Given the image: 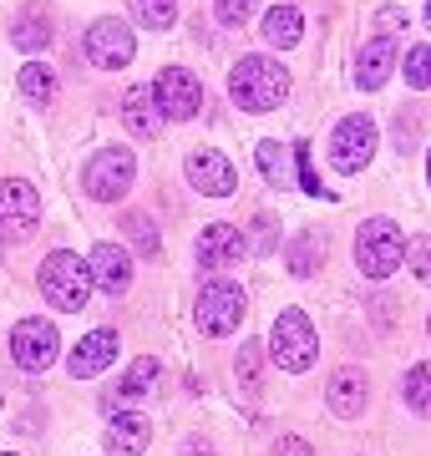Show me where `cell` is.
Instances as JSON below:
<instances>
[{
    "instance_id": "6da1fadb",
    "label": "cell",
    "mask_w": 431,
    "mask_h": 456,
    "mask_svg": "<svg viewBox=\"0 0 431 456\" xmlns=\"http://www.w3.org/2000/svg\"><path fill=\"white\" fill-rule=\"evenodd\" d=\"M229 97L244 107V112H274L284 97H289V71H284L274 56H244V61L229 71Z\"/></svg>"
},
{
    "instance_id": "7a4b0ae2",
    "label": "cell",
    "mask_w": 431,
    "mask_h": 456,
    "mask_svg": "<svg viewBox=\"0 0 431 456\" xmlns=\"http://www.w3.org/2000/svg\"><path fill=\"white\" fill-rule=\"evenodd\" d=\"M92 264H82L77 254L56 248L46 264H41V294H46L51 310H67V314H82L86 299H92Z\"/></svg>"
},
{
    "instance_id": "3957f363",
    "label": "cell",
    "mask_w": 431,
    "mask_h": 456,
    "mask_svg": "<svg viewBox=\"0 0 431 456\" xmlns=\"http://www.w3.org/2000/svg\"><path fill=\"white\" fill-rule=\"evenodd\" d=\"M401 259H406V239L391 218H365L355 228V264H361L365 279H386L396 274Z\"/></svg>"
},
{
    "instance_id": "277c9868",
    "label": "cell",
    "mask_w": 431,
    "mask_h": 456,
    "mask_svg": "<svg viewBox=\"0 0 431 456\" xmlns=\"http://www.w3.org/2000/svg\"><path fill=\"white\" fill-rule=\"evenodd\" d=\"M269 350H274V365L289 370V375H299V370L315 365L320 340H315V325L305 320V310H284L280 320H274V330H269Z\"/></svg>"
},
{
    "instance_id": "5b68a950",
    "label": "cell",
    "mask_w": 431,
    "mask_h": 456,
    "mask_svg": "<svg viewBox=\"0 0 431 456\" xmlns=\"http://www.w3.org/2000/svg\"><path fill=\"white\" fill-rule=\"evenodd\" d=\"M133 178H137L133 147H102L97 158L82 167V188H86V198H97V203L122 198L127 188H133Z\"/></svg>"
},
{
    "instance_id": "8992f818",
    "label": "cell",
    "mask_w": 431,
    "mask_h": 456,
    "mask_svg": "<svg viewBox=\"0 0 431 456\" xmlns=\"http://www.w3.org/2000/svg\"><path fill=\"white\" fill-rule=\"evenodd\" d=\"M41 224V193L26 178H0V244H26Z\"/></svg>"
},
{
    "instance_id": "52a82bcc",
    "label": "cell",
    "mask_w": 431,
    "mask_h": 456,
    "mask_svg": "<svg viewBox=\"0 0 431 456\" xmlns=\"http://www.w3.org/2000/svg\"><path fill=\"white\" fill-rule=\"evenodd\" d=\"M370 158H376V122H370L365 112L340 117L335 132H330V163H335V173H361Z\"/></svg>"
},
{
    "instance_id": "ba28073f",
    "label": "cell",
    "mask_w": 431,
    "mask_h": 456,
    "mask_svg": "<svg viewBox=\"0 0 431 456\" xmlns=\"http://www.w3.org/2000/svg\"><path fill=\"white\" fill-rule=\"evenodd\" d=\"M244 314H249V299H244L239 284H229V279L203 284V294H199V330L203 335H233V330L244 325Z\"/></svg>"
},
{
    "instance_id": "9c48e42d",
    "label": "cell",
    "mask_w": 431,
    "mask_h": 456,
    "mask_svg": "<svg viewBox=\"0 0 431 456\" xmlns=\"http://www.w3.org/2000/svg\"><path fill=\"white\" fill-rule=\"evenodd\" d=\"M82 51H86V61H92V66H102V71H117V66L133 61V51H137L133 26H122L117 16L92 20V26H86V36H82Z\"/></svg>"
},
{
    "instance_id": "30bf717a",
    "label": "cell",
    "mask_w": 431,
    "mask_h": 456,
    "mask_svg": "<svg viewBox=\"0 0 431 456\" xmlns=\"http://www.w3.org/2000/svg\"><path fill=\"white\" fill-rule=\"evenodd\" d=\"M56 350H61V335H56V325L41 320V314H31V320H20V325L11 330V360H16L20 370L41 375L51 360H56Z\"/></svg>"
},
{
    "instance_id": "8fae6325",
    "label": "cell",
    "mask_w": 431,
    "mask_h": 456,
    "mask_svg": "<svg viewBox=\"0 0 431 456\" xmlns=\"http://www.w3.org/2000/svg\"><path fill=\"white\" fill-rule=\"evenodd\" d=\"M152 92H158V107H163L167 122H188V117H199V107H203V82L188 66H163L158 82H152Z\"/></svg>"
},
{
    "instance_id": "7c38bea8",
    "label": "cell",
    "mask_w": 431,
    "mask_h": 456,
    "mask_svg": "<svg viewBox=\"0 0 431 456\" xmlns=\"http://www.w3.org/2000/svg\"><path fill=\"white\" fill-rule=\"evenodd\" d=\"M183 173H188V183H193L199 193H208V198H229L233 188H239L229 158L214 152V147H193V152L183 158Z\"/></svg>"
},
{
    "instance_id": "4fadbf2b",
    "label": "cell",
    "mask_w": 431,
    "mask_h": 456,
    "mask_svg": "<svg viewBox=\"0 0 431 456\" xmlns=\"http://www.w3.org/2000/svg\"><path fill=\"white\" fill-rule=\"evenodd\" d=\"M117 350H122L117 330H92V335H82V340H77V350L67 355V370L77 375V380H86V375L107 370V365L117 360Z\"/></svg>"
},
{
    "instance_id": "5bb4252c",
    "label": "cell",
    "mask_w": 431,
    "mask_h": 456,
    "mask_svg": "<svg viewBox=\"0 0 431 456\" xmlns=\"http://www.w3.org/2000/svg\"><path fill=\"white\" fill-rule=\"evenodd\" d=\"M163 107H158V92L152 86H127L122 92V127L133 137H158L163 132Z\"/></svg>"
},
{
    "instance_id": "9a60e30c",
    "label": "cell",
    "mask_w": 431,
    "mask_h": 456,
    "mask_svg": "<svg viewBox=\"0 0 431 456\" xmlns=\"http://www.w3.org/2000/svg\"><path fill=\"white\" fill-rule=\"evenodd\" d=\"M396 66H401L396 41H391V36H376V41H365V51L355 56V86L376 92V86L391 82V71H396Z\"/></svg>"
},
{
    "instance_id": "2e32d148",
    "label": "cell",
    "mask_w": 431,
    "mask_h": 456,
    "mask_svg": "<svg viewBox=\"0 0 431 456\" xmlns=\"http://www.w3.org/2000/svg\"><path fill=\"white\" fill-rule=\"evenodd\" d=\"M244 233H239V228L233 224H208L199 233V264L203 269H229L233 259H244Z\"/></svg>"
},
{
    "instance_id": "e0dca14e",
    "label": "cell",
    "mask_w": 431,
    "mask_h": 456,
    "mask_svg": "<svg viewBox=\"0 0 431 456\" xmlns=\"http://www.w3.org/2000/svg\"><path fill=\"white\" fill-rule=\"evenodd\" d=\"M92 279H97V289H107V294H122L127 284H133V259L122 254L117 244H97L92 248Z\"/></svg>"
},
{
    "instance_id": "ac0fdd59",
    "label": "cell",
    "mask_w": 431,
    "mask_h": 456,
    "mask_svg": "<svg viewBox=\"0 0 431 456\" xmlns=\"http://www.w3.org/2000/svg\"><path fill=\"white\" fill-rule=\"evenodd\" d=\"M325 406L335 411V416H361L365 411V370H335L330 375V386H325Z\"/></svg>"
},
{
    "instance_id": "d6986e66",
    "label": "cell",
    "mask_w": 431,
    "mask_h": 456,
    "mask_svg": "<svg viewBox=\"0 0 431 456\" xmlns=\"http://www.w3.org/2000/svg\"><path fill=\"white\" fill-rule=\"evenodd\" d=\"M148 441H152L148 416H112V426H107V452H117V456L148 452Z\"/></svg>"
},
{
    "instance_id": "ffe728a7",
    "label": "cell",
    "mask_w": 431,
    "mask_h": 456,
    "mask_svg": "<svg viewBox=\"0 0 431 456\" xmlns=\"http://www.w3.org/2000/svg\"><path fill=\"white\" fill-rule=\"evenodd\" d=\"M259 31H264V41L274 51H289V46H299V36H305V16H299V5H274Z\"/></svg>"
},
{
    "instance_id": "44dd1931",
    "label": "cell",
    "mask_w": 431,
    "mask_h": 456,
    "mask_svg": "<svg viewBox=\"0 0 431 456\" xmlns=\"http://www.w3.org/2000/svg\"><path fill=\"white\" fill-rule=\"evenodd\" d=\"M158 370H163V365H158V355H137V360H133V370L122 375V386L107 395V411H117L122 401H137V395H148V386L158 380Z\"/></svg>"
},
{
    "instance_id": "7402d4cb",
    "label": "cell",
    "mask_w": 431,
    "mask_h": 456,
    "mask_svg": "<svg viewBox=\"0 0 431 456\" xmlns=\"http://www.w3.org/2000/svg\"><path fill=\"white\" fill-rule=\"evenodd\" d=\"M20 97L31 102V107H51V97H56V77H51V66H41V61L20 66Z\"/></svg>"
},
{
    "instance_id": "603a6c76",
    "label": "cell",
    "mask_w": 431,
    "mask_h": 456,
    "mask_svg": "<svg viewBox=\"0 0 431 456\" xmlns=\"http://www.w3.org/2000/svg\"><path fill=\"white\" fill-rule=\"evenodd\" d=\"M320 254H325V239H320L315 228H305V233H299L295 244H289V254H284V259H289V274H315V264H320Z\"/></svg>"
},
{
    "instance_id": "cb8c5ba5",
    "label": "cell",
    "mask_w": 431,
    "mask_h": 456,
    "mask_svg": "<svg viewBox=\"0 0 431 456\" xmlns=\"http://www.w3.org/2000/svg\"><path fill=\"white\" fill-rule=\"evenodd\" d=\"M254 158H259V173H264L274 188H289V152H284V142L264 137V142L254 147Z\"/></svg>"
},
{
    "instance_id": "d4e9b609",
    "label": "cell",
    "mask_w": 431,
    "mask_h": 456,
    "mask_svg": "<svg viewBox=\"0 0 431 456\" xmlns=\"http://www.w3.org/2000/svg\"><path fill=\"white\" fill-rule=\"evenodd\" d=\"M401 395H406V406H411L416 416H431V360H427V365H411V370H406V380H401Z\"/></svg>"
},
{
    "instance_id": "484cf974",
    "label": "cell",
    "mask_w": 431,
    "mask_h": 456,
    "mask_svg": "<svg viewBox=\"0 0 431 456\" xmlns=\"http://www.w3.org/2000/svg\"><path fill=\"white\" fill-rule=\"evenodd\" d=\"M11 41H16L20 51H46V41H51V26H46V16H36V11H26V16L16 20V31H11Z\"/></svg>"
},
{
    "instance_id": "4316f807",
    "label": "cell",
    "mask_w": 431,
    "mask_h": 456,
    "mask_svg": "<svg viewBox=\"0 0 431 456\" xmlns=\"http://www.w3.org/2000/svg\"><path fill=\"white\" fill-rule=\"evenodd\" d=\"M122 228H127V239H133V248L137 254H158V248H163V239H158V228H152V218L148 213H127V218H122Z\"/></svg>"
},
{
    "instance_id": "83f0119b",
    "label": "cell",
    "mask_w": 431,
    "mask_h": 456,
    "mask_svg": "<svg viewBox=\"0 0 431 456\" xmlns=\"http://www.w3.org/2000/svg\"><path fill=\"white\" fill-rule=\"evenodd\" d=\"M173 0H133V26H152V31H167L173 26Z\"/></svg>"
},
{
    "instance_id": "f1b7e54d",
    "label": "cell",
    "mask_w": 431,
    "mask_h": 456,
    "mask_svg": "<svg viewBox=\"0 0 431 456\" xmlns=\"http://www.w3.org/2000/svg\"><path fill=\"white\" fill-rule=\"evenodd\" d=\"M401 71H406V82H411L416 92H427L431 86V46H411L406 61H401Z\"/></svg>"
},
{
    "instance_id": "f546056e",
    "label": "cell",
    "mask_w": 431,
    "mask_h": 456,
    "mask_svg": "<svg viewBox=\"0 0 431 456\" xmlns=\"http://www.w3.org/2000/svg\"><path fill=\"white\" fill-rule=\"evenodd\" d=\"M295 173H299V188L310 198H320L325 188H320V178H315V158H310V147L305 142H295Z\"/></svg>"
},
{
    "instance_id": "4dcf8cb0",
    "label": "cell",
    "mask_w": 431,
    "mask_h": 456,
    "mask_svg": "<svg viewBox=\"0 0 431 456\" xmlns=\"http://www.w3.org/2000/svg\"><path fill=\"white\" fill-rule=\"evenodd\" d=\"M406 264L421 284H431V239H406Z\"/></svg>"
},
{
    "instance_id": "1f68e13d",
    "label": "cell",
    "mask_w": 431,
    "mask_h": 456,
    "mask_svg": "<svg viewBox=\"0 0 431 456\" xmlns=\"http://www.w3.org/2000/svg\"><path fill=\"white\" fill-rule=\"evenodd\" d=\"M259 350H264V345H244V355H239V380H244L249 395L264 391V386H259Z\"/></svg>"
},
{
    "instance_id": "d6a6232c",
    "label": "cell",
    "mask_w": 431,
    "mask_h": 456,
    "mask_svg": "<svg viewBox=\"0 0 431 456\" xmlns=\"http://www.w3.org/2000/svg\"><path fill=\"white\" fill-rule=\"evenodd\" d=\"M254 5H259V0H214V11H218L224 26H244V20L254 16Z\"/></svg>"
},
{
    "instance_id": "836d02e7",
    "label": "cell",
    "mask_w": 431,
    "mask_h": 456,
    "mask_svg": "<svg viewBox=\"0 0 431 456\" xmlns=\"http://www.w3.org/2000/svg\"><path fill=\"white\" fill-rule=\"evenodd\" d=\"M416 132H421V117H416V112H396V147H401V152H411Z\"/></svg>"
},
{
    "instance_id": "e575fe53",
    "label": "cell",
    "mask_w": 431,
    "mask_h": 456,
    "mask_svg": "<svg viewBox=\"0 0 431 456\" xmlns=\"http://www.w3.org/2000/svg\"><path fill=\"white\" fill-rule=\"evenodd\" d=\"M254 254H269V248H274V218H269V213H259V218H254Z\"/></svg>"
},
{
    "instance_id": "d590c367",
    "label": "cell",
    "mask_w": 431,
    "mask_h": 456,
    "mask_svg": "<svg viewBox=\"0 0 431 456\" xmlns=\"http://www.w3.org/2000/svg\"><path fill=\"white\" fill-rule=\"evenodd\" d=\"M376 26H381V36H391V41H396V36L406 31V11L386 5V11H376Z\"/></svg>"
},
{
    "instance_id": "8d00e7d4",
    "label": "cell",
    "mask_w": 431,
    "mask_h": 456,
    "mask_svg": "<svg viewBox=\"0 0 431 456\" xmlns=\"http://www.w3.org/2000/svg\"><path fill=\"white\" fill-rule=\"evenodd\" d=\"M274 456H310V446L299 436H284V441H274Z\"/></svg>"
},
{
    "instance_id": "74e56055",
    "label": "cell",
    "mask_w": 431,
    "mask_h": 456,
    "mask_svg": "<svg viewBox=\"0 0 431 456\" xmlns=\"http://www.w3.org/2000/svg\"><path fill=\"white\" fill-rule=\"evenodd\" d=\"M427 178H431V147H427Z\"/></svg>"
},
{
    "instance_id": "f35d334b",
    "label": "cell",
    "mask_w": 431,
    "mask_h": 456,
    "mask_svg": "<svg viewBox=\"0 0 431 456\" xmlns=\"http://www.w3.org/2000/svg\"><path fill=\"white\" fill-rule=\"evenodd\" d=\"M427 31H431V5H427Z\"/></svg>"
},
{
    "instance_id": "ab89813d",
    "label": "cell",
    "mask_w": 431,
    "mask_h": 456,
    "mask_svg": "<svg viewBox=\"0 0 431 456\" xmlns=\"http://www.w3.org/2000/svg\"><path fill=\"white\" fill-rule=\"evenodd\" d=\"M5 456H16V452H5Z\"/></svg>"
},
{
    "instance_id": "60d3db41",
    "label": "cell",
    "mask_w": 431,
    "mask_h": 456,
    "mask_svg": "<svg viewBox=\"0 0 431 456\" xmlns=\"http://www.w3.org/2000/svg\"><path fill=\"white\" fill-rule=\"evenodd\" d=\"M427 330H431V320H427Z\"/></svg>"
}]
</instances>
